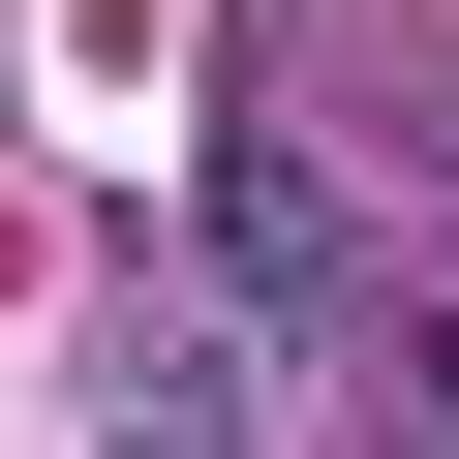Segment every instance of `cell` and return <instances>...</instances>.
Instances as JSON below:
<instances>
[{"mask_svg": "<svg viewBox=\"0 0 459 459\" xmlns=\"http://www.w3.org/2000/svg\"><path fill=\"white\" fill-rule=\"evenodd\" d=\"M429 429H459V337H429Z\"/></svg>", "mask_w": 459, "mask_h": 459, "instance_id": "obj_1", "label": "cell"}]
</instances>
